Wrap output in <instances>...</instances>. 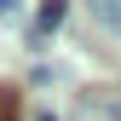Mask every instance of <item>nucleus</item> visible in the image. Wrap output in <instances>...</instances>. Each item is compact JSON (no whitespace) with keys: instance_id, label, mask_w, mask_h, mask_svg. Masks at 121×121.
Wrapping results in <instances>:
<instances>
[{"instance_id":"obj_2","label":"nucleus","mask_w":121,"mask_h":121,"mask_svg":"<svg viewBox=\"0 0 121 121\" xmlns=\"http://www.w3.org/2000/svg\"><path fill=\"white\" fill-rule=\"evenodd\" d=\"M92 17L110 23V29H121V6H115V0H92Z\"/></svg>"},{"instance_id":"obj_3","label":"nucleus","mask_w":121,"mask_h":121,"mask_svg":"<svg viewBox=\"0 0 121 121\" xmlns=\"http://www.w3.org/2000/svg\"><path fill=\"white\" fill-rule=\"evenodd\" d=\"M35 121H58V115H52V110H40V115H35Z\"/></svg>"},{"instance_id":"obj_1","label":"nucleus","mask_w":121,"mask_h":121,"mask_svg":"<svg viewBox=\"0 0 121 121\" xmlns=\"http://www.w3.org/2000/svg\"><path fill=\"white\" fill-rule=\"evenodd\" d=\"M64 17H69V6H64V0H52V6H40V17H35V35H29V46L40 52V46H46V35H52V29L64 23Z\"/></svg>"}]
</instances>
